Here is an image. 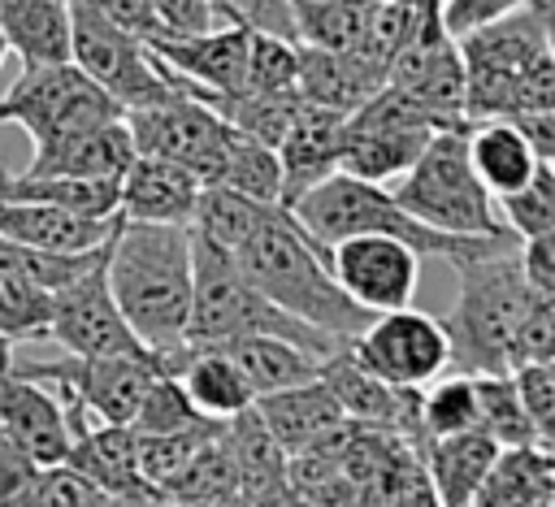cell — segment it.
Returning a JSON list of instances; mask_svg holds the SVG:
<instances>
[{
	"instance_id": "1",
	"label": "cell",
	"mask_w": 555,
	"mask_h": 507,
	"mask_svg": "<svg viewBox=\"0 0 555 507\" xmlns=\"http://www.w3.org/2000/svg\"><path fill=\"white\" fill-rule=\"evenodd\" d=\"M108 290L160 364L186 342L191 312V225L121 217L104 251Z\"/></svg>"
},
{
	"instance_id": "2",
	"label": "cell",
	"mask_w": 555,
	"mask_h": 507,
	"mask_svg": "<svg viewBox=\"0 0 555 507\" xmlns=\"http://www.w3.org/2000/svg\"><path fill=\"white\" fill-rule=\"evenodd\" d=\"M234 264L247 273L251 286H260L282 312L299 316L304 325L312 329H325L343 342H351L377 312L360 308L343 286L338 277L330 273V260H325V247L312 243L304 234V225L282 208L273 204L256 230L230 251Z\"/></svg>"
},
{
	"instance_id": "3",
	"label": "cell",
	"mask_w": 555,
	"mask_h": 507,
	"mask_svg": "<svg viewBox=\"0 0 555 507\" xmlns=\"http://www.w3.org/2000/svg\"><path fill=\"white\" fill-rule=\"evenodd\" d=\"M464 56V117H516L555 108V56L538 13L525 4L455 35Z\"/></svg>"
},
{
	"instance_id": "4",
	"label": "cell",
	"mask_w": 555,
	"mask_h": 507,
	"mask_svg": "<svg viewBox=\"0 0 555 507\" xmlns=\"http://www.w3.org/2000/svg\"><path fill=\"white\" fill-rule=\"evenodd\" d=\"M286 212L321 247H330V243H338L347 234H395L421 260L438 256L447 264H460V260H473V256H490V251H503V247L520 243L512 234H451V230H434V225L416 221L408 208H399V199L390 191H382V182H369V178H356V173H343V169H334L330 178L308 186L295 204H286Z\"/></svg>"
},
{
	"instance_id": "5",
	"label": "cell",
	"mask_w": 555,
	"mask_h": 507,
	"mask_svg": "<svg viewBox=\"0 0 555 507\" xmlns=\"http://www.w3.org/2000/svg\"><path fill=\"white\" fill-rule=\"evenodd\" d=\"M243 334H282L299 347L317 351L321 360L343 351L347 342L304 325L299 316L282 312L260 286L247 282V273L234 264V256L191 230V312H186V342L217 347Z\"/></svg>"
},
{
	"instance_id": "6",
	"label": "cell",
	"mask_w": 555,
	"mask_h": 507,
	"mask_svg": "<svg viewBox=\"0 0 555 507\" xmlns=\"http://www.w3.org/2000/svg\"><path fill=\"white\" fill-rule=\"evenodd\" d=\"M516 247L451 264L460 273V295H455V308L442 316V329L451 342V364L460 373L516 368V329L533 295L520 273Z\"/></svg>"
},
{
	"instance_id": "7",
	"label": "cell",
	"mask_w": 555,
	"mask_h": 507,
	"mask_svg": "<svg viewBox=\"0 0 555 507\" xmlns=\"http://www.w3.org/2000/svg\"><path fill=\"white\" fill-rule=\"evenodd\" d=\"M473 126V121H468ZM468 126L434 130L421 156L399 173L395 199L416 221L451 234H512L499 217L494 195L481 186L473 160H468ZM516 238V234H512Z\"/></svg>"
},
{
	"instance_id": "8",
	"label": "cell",
	"mask_w": 555,
	"mask_h": 507,
	"mask_svg": "<svg viewBox=\"0 0 555 507\" xmlns=\"http://www.w3.org/2000/svg\"><path fill=\"white\" fill-rule=\"evenodd\" d=\"M447 126L451 121H442L434 108L412 100L403 87L382 82L360 108L347 113L338 169L356 173V178H369V182H395L421 156L429 134L447 130Z\"/></svg>"
},
{
	"instance_id": "9",
	"label": "cell",
	"mask_w": 555,
	"mask_h": 507,
	"mask_svg": "<svg viewBox=\"0 0 555 507\" xmlns=\"http://www.w3.org/2000/svg\"><path fill=\"white\" fill-rule=\"evenodd\" d=\"M69 61L95 87H104L126 113L178 91L173 74L156 61V52L143 43V35L108 22L104 13H95L78 0H69Z\"/></svg>"
},
{
	"instance_id": "10",
	"label": "cell",
	"mask_w": 555,
	"mask_h": 507,
	"mask_svg": "<svg viewBox=\"0 0 555 507\" xmlns=\"http://www.w3.org/2000/svg\"><path fill=\"white\" fill-rule=\"evenodd\" d=\"M126 117V108L95 87L74 61H48V65H22L17 82L0 95V126L13 121L30 134V143L61 139L100 121Z\"/></svg>"
},
{
	"instance_id": "11",
	"label": "cell",
	"mask_w": 555,
	"mask_h": 507,
	"mask_svg": "<svg viewBox=\"0 0 555 507\" xmlns=\"http://www.w3.org/2000/svg\"><path fill=\"white\" fill-rule=\"evenodd\" d=\"M351 360L390 386H425L451 368V342L438 316L416 312L412 303L377 312L351 342Z\"/></svg>"
},
{
	"instance_id": "12",
	"label": "cell",
	"mask_w": 555,
	"mask_h": 507,
	"mask_svg": "<svg viewBox=\"0 0 555 507\" xmlns=\"http://www.w3.org/2000/svg\"><path fill=\"white\" fill-rule=\"evenodd\" d=\"M22 373L48 381L52 390L78 399L91 416L130 425L143 390L152 386L156 373H165L160 355H65V360H13Z\"/></svg>"
},
{
	"instance_id": "13",
	"label": "cell",
	"mask_w": 555,
	"mask_h": 507,
	"mask_svg": "<svg viewBox=\"0 0 555 507\" xmlns=\"http://www.w3.org/2000/svg\"><path fill=\"white\" fill-rule=\"evenodd\" d=\"M134 152H152V156H169L178 165H186L199 182H212L221 147L230 139V121H221L199 95L191 91H169L156 104L130 108L126 113Z\"/></svg>"
},
{
	"instance_id": "14",
	"label": "cell",
	"mask_w": 555,
	"mask_h": 507,
	"mask_svg": "<svg viewBox=\"0 0 555 507\" xmlns=\"http://www.w3.org/2000/svg\"><path fill=\"white\" fill-rule=\"evenodd\" d=\"M48 338H56L69 355H147L143 338L130 329V321L121 316V308L108 290L104 256L52 290Z\"/></svg>"
},
{
	"instance_id": "15",
	"label": "cell",
	"mask_w": 555,
	"mask_h": 507,
	"mask_svg": "<svg viewBox=\"0 0 555 507\" xmlns=\"http://www.w3.org/2000/svg\"><path fill=\"white\" fill-rule=\"evenodd\" d=\"M338 286L369 312L403 308L421 282V256L395 234H347L325 247Z\"/></svg>"
},
{
	"instance_id": "16",
	"label": "cell",
	"mask_w": 555,
	"mask_h": 507,
	"mask_svg": "<svg viewBox=\"0 0 555 507\" xmlns=\"http://www.w3.org/2000/svg\"><path fill=\"white\" fill-rule=\"evenodd\" d=\"M386 82L403 87L412 100H421L451 126L468 121L464 117V56H460V43L447 30L442 13H425L412 26L408 43L395 52V61L386 69Z\"/></svg>"
},
{
	"instance_id": "17",
	"label": "cell",
	"mask_w": 555,
	"mask_h": 507,
	"mask_svg": "<svg viewBox=\"0 0 555 507\" xmlns=\"http://www.w3.org/2000/svg\"><path fill=\"white\" fill-rule=\"evenodd\" d=\"M61 394V390H56ZM65 403V420H69V451L65 464H74L78 472H87L108 503H165L160 490L139 472V455H134V429L117 425V420H87L91 412L61 394Z\"/></svg>"
},
{
	"instance_id": "18",
	"label": "cell",
	"mask_w": 555,
	"mask_h": 507,
	"mask_svg": "<svg viewBox=\"0 0 555 507\" xmlns=\"http://www.w3.org/2000/svg\"><path fill=\"white\" fill-rule=\"evenodd\" d=\"M247 39V22H217L195 35H147L143 43L186 91H243Z\"/></svg>"
},
{
	"instance_id": "19",
	"label": "cell",
	"mask_w": 555,
	"mask_h": 507,
	"mask_svg": "<svg viewBox=\"0 0 555 507\" xmlns=\"http://www.w3.org/2000/svg\"><path fill=\"white\" fill-rule=\"evenodd\" d=\"M0 433L35 464H61L69 451V420L61 394L22 373L13 351L0 355Z\"/></svg>"
},
{
	"instance_id": "20",
	"label": "cell",
	"mask_w": 555,
	"mask_h": 507,
	"mask_svg": "<svg viewBox=\"0 0 555 507\" xmlns=\"http://www.w3.org/2000/svg\"><path fill=\"white\" fill-rule=\"evenodd\" d=\"M343 121L347 113L321 108V104H299L286 134L278 139V165H282V208L295 204L308 186L330 178L338 169L343 152Z\"/></svg>"
},
{
	"instance_id": "21",
	"label": "cell",
	"mask_w": 555,
	"mask_h": 507,
	"mask_svg": "<svg viewBox=\"0 0 555 507\" xmlns=\"http://www.w3.org/2000/svg\"><path fill=\"white\" fill-rule=\"evenodd\" d=\"M199 178L169 160V156H152V152H134V160L121 173V195H117V212L130 221H173V225H191L195 199H199Z\"/></svg>"
},
{
	"instance_id": "22",
	"label": "cell",
	"mask_w": 555,
	"mask_h": 507,
	"mask_svg": "<svg viewBox=\"0 0 555 507\" xmlns=\"http://www.w3.org/2000/svg\"><path fill=\"white\" fill-rule=\"evenodd\" d=\"M221 438L238 472V503H295L291 477H286V446L269 433V425L251 403L225 416Z\"/></svg>"
},
{
	"instance_id": "23",
	"label": "cell",
	"mask_w": 555,
	"mask_h": 507,
	"mask_svg": "<svg viewBox=\"0 0 555 507\" xmlns=\"http://www.w3.org/2000/svg\"><path fill=\"white\" fill-rule=\"evenodd\" d=\"M134 160V139L126 117L43 139L35 143V156L22 173H65V178H121L126 165Z\"/></svg>"
},
{
	"instance_id": "24",
	"label": "cell",
	"mask_w": 555,
	"mask_h": 507,
	"mask_svg": "<svg viewBox=\"0 0 555 507\" xmlns=\"http://www.w3.org/2000/svg\"><path fill=\"white\" fill-rule=\"evenodd\" d=\"M117 221H121V212H113V217H82V212L43 204V199L0 195V230L9 238H17V243L43 247V251H91V247H100L113 234Z\"/></svg>"
},
{
	"instance_id": "25",
	"label": "cell",
	"mask_w": 555,
	"mask_h": 507,
	"mask_svg": "<svg viewBox=\"0 0 555 507\" xmlns=\"http://www.w3.org/2000/svg\"><path fill=\"white\" fill-rule=\"evenodd\" d=\"M295 48H299V100L304 104L351 113L386 82V74L369 65L360 52H334V48H312V43H295Z\"/></svg>"
},
{
	"instance_id": "26",
	"label": "cell",
	"mask_w": 555,
	"mask_h": 507,
	"mask_svg": "<svg viewBox=\"0 0 555 507\" xmlns=\"http://www.w3.org/2000/svg\"><path fill=\"white\" fill-rule=\"evenodd\" d=\"M494 459H499V442L486 429H460V433L429 438L425 472H429L434 498L451 503V507L477 503V490H481L486 472L494 468Z\"/></svg>"
},
{
	"instance_id": "27",
	"label": "cell",
	"mask_w": 555,
	"mask_h": 507,
	"mask_svg": "<svg viewBox=\"0 0 555 507\" xmlns=\"http://www.w3.org/2000/svg\"><path fill=\"white\" fill-rule=\"evenodd\" d=\"M251 407L260 412V420L269 425V433L291 451L317 442L321 433H330L334 425H343V407L334 399V390L312 377V381H299V386H286V390H269V394H256Z\"/></svg>"
},
{
	"instance_id": "28",
	"label": "cell",
	"mask_w": 555,
	"mask_h": 507,
	"mask_svg": "<svg viewBox=\"0 0 555 507\" xmlns=\"http://www.w3.org/2000/svg\"><path fill=\"white\" fill-rule=\"evenodd\" d=\"M173 377L182 381V390L191 394V403L204 416H212V420H225V416L243 412L256 399V390L247 386L243 368L221 347H195V342H186L173 355Z\"/></svg>"
},
{
	"instance_id": "29",
	"label": "cell",
	"mask_w": 555,
	"mask_h": 507,
	"mask_svg": "<svg viewBox=\"0 0 555 507\" xmlns=\"http://www.w3.org/2000/svg\"><path fill=\"white\" fill-rule=\"evenodd\" d=\"M217 347L243 368V377L256 394L286 390V386L321 377V355L299 347L295 338H282V334H243V338H230V342H217Z\"/></svg>"
},
{
	"instance_id": "30",
	"label": "cell",
	"mask_w": 555,
	"mask_h": 507,
	"mask_svg": "<svg viewBox=\"0 0 555 507\" xmlns=\"http://www.w3.org/2000/svg\"><path fill=\"white\" fill-rule=\"evenodd\" d=\"M468 160H473L481 186L499 199V195L529 182L538 152L529 147L525 130L512 117H486V121L468 126Z\"/></svg>"
},
{
	"instance_id": "31",
	"label": "cell",
	"mask_w": 555,
	"mask_h": 507,
	"mask_svg": "<svg viewBox=\"0 0 555 507\" xmlns=\"http://www.w3.org/2000/svg\"><path fill=\"white\" fill-rule=\"evenodd\" d=\"M0 30L22 65L69 61V0H4Z\"/></svg>"
},
{
	"instance_id": "32",
	"label": "cell",
	"mask_w": 555,
	"mask_h": 507,
	"mask_svg": "<svg viewBox=\"0 0 555 507\" xmlns=\"http://www.w3.org/2000/svg\"><path fill=\"white\" fill-rule=\"evenodd\" d=\"M477 503H555V451H542V442L499 446V459L486 472Z\"/></svg>"
},
{
	"instance_id": "33",
	"label": "cell",
	"mask_w": 555,
	"mask_h": 507,
	"mask_svg": "<svg viewBox=\"0 0 555 507\" xmlns=\"http://www.w3.org/2000/svg\"><path fill=\"white\" fill-rule=\"evenodd\" d=\"M291 4V39L334 52H360L377 0H286Z\"/></svg>"
},
{
	"instance_id": "34",
	"label": "cell",
	"mask_w": 555,
	"mask_h": 507,
	"mask_svg": "<svg viewBox=\"0 0 555 507\" xmlns=\"http://www.w3.org/2000/svg\"><path fill=\"white\" fill-rule=\"evenodd\" d=\"M212 182L221 186H234L260 204H282V165H278V152L243 130L230 126V139L221 147V160H217V173Z\"/></svg>"
},
{
	"instance_id": "35",
	"label": "cell",
	"mask_w": 555,
	"mask_h": 507,
	"mask_svg": "<svg viewBox=\"0 0 555 507\" xmlns=\"http://www.w3.org/2000/svg\"><path fill=\"white\" fill-rule=\"evenodd\" d=\"M165 503H238V472L221 429L204 438L199 451L182 464V472L165 485Z\"/></svg>"
},
{
	"instance_id": "36",
	"label": "cell",
	"mask_w": 555,
	"mask_h": 507,
	"mask_svg": "<svg viewBox=\"0 0 555 507\" xmlns=\"http://www.w3.org/2000/svg\"><path fill=\"white\" fill-rule=\"evenodd\" d=\"M273 204H260L234 186H221V182H204L199 186V199H195V212H191V230L225 251H234L251 230L256 221L269 212Z\"/></svg>"
},
{
	"instance_id": "37",
	"label": "cell",
	"mask_w": 555,
	"mask_h": 507,
	"mask_svg": "<svg viewBox=\"0 0 555 507\" xmlns=\"http://www.w3.org/2000/svg\"><path fill=\"white\" fill-rule=\"evenodd\" d=\"M477 381V429H486L499 446L538 442V425L520 399L516 373H473Z\"/></svg>"
},
{
	"instance_id": "38",
	"label": "cell",
	"mask_w": 555,
	"mask_h": 507,
	"mask_svg": "<svg viewBox=\"0 0 555 507\" xmlns=\"http://www.w3.org/2000/svg\"><path fill=\"white\" fill-rule=\"evenodd\" d=\"M104 247H108V238L91 251H43V247L17 243L0 230V273H13V277H26V282H39V286L56 290L69 277H78L82 269H91L104 256Z\"/></svg>"
},
{
	"instance_id": "39",
	"label": "cell",
	"mask_w": 555,
	"mask_h": 507,
	"mask_svg": "<svg viewBox=\"0 0 555 507\" xmlns=\"http://www.w3.org/2000/svg\"><path fill=\"white\" fill-rule=\"evenodd\" d=\"M243 87L264 91V95H299V48H295V39L251 26Z\"/></svg>"
},
{
	"instance_id": "40",
	"label": "cell",
	"mask_w": 555,
	"mask_h": 507,
	"mask_svg": "<svg viewBox=\"0 0 555 507\" xmlns=\"http://www.w3.org/2000/svg\"><path fill=\"white\" fill-rule=\"evenodd\" d=\"M199 425H212V416H204L191 403V394L182 390L173 373H156L130 416L134 433H178V429H199Z\"/></svg>"
},
{
	"instance_id": "41",
	"label": "cell",
	"mask_w": 555,
	"mask_h": 507,
	"mask_svg": "<svg viewBox=\"0 0 555 507\" xmlns=\"http://www.w3.org/2000/svg\"><path fill=\"white\" fill-rule=\"evenodd\" d=\"M421 425L425 438H442V433H460V429H477V381L473 373H451L421 394Z\"/></svg>"
},
{
	"instance_id": "42",
	"label": "cell",
	"mask_w": 555,
	"mask_h": 507,
	"mask_svg": "<svg viewBox=\"0 0 555 507\" xmlns=\"http://www.w3.org/2000/svg\"><path fill=\"white\" fill-rule=\"evenodd\" d=\"M499 217L507 221V230L516 238H529V234H542V230H555V169L546 160L533 165L529 182L499 195Z\"/></svg>"
},
{
	"instance_id": "43",
	"label": "cell",
	"mask_w": 555,
	"mask_h": 507,
	"mask_svg": "<svg viewBox=\"0 0 555 507\" xmlns=\"http://www.w3.org/2000/svg\"><path fill=\"white\" fill-rule=\"evenodd\" d=\"M48 312H52L48 286L0 273V338H9V342L48 338Z\"/></svg>"
},
{
	"instance_id": "44",
	"label": "cell",
	"mask_w": 555,
	"mask_h": 507,
	"mask_svg": "<svg viewBox=\"0 0 555 507\" xmlns=\"http://www.w3.org/2000/svg\"><path fill=\"white\" fill-rule=\"evenodd\" d=\"M217 429H221V420L199 425V429H178V433H134L139 472L160 490V498H165V485L182 472V464L199 451V442H204V438H212Z\"/></svg>"
},
{
	"instance_id": "45",
	"label": "cell",
	"mask_w": 555,
	"mask_h": 507,
	"mask_svg": "<svg viewBox=\"0 0 555 507\" xmlns=\"http://www.w3.org/2000/svg\"><path fill=\"white\" fill-rule=\"evenodd\" d=\"M26 503H61V507H87V503H108V494L78 472L74 464H39L26 490Z\"/></svg>"
},
{
	"instance_id": "46",
	"label": "cell",
	"mask_w": 555,
	"mask_h": 507,
	"mask_svg": "<svg viewBox=\"0 0 555 507\" xmlns=\"http://www.w3.org/2000/svg\"><path fill=\"white\" fill-rule=\"evenodd\" d=\"M555 360V295H529L516 329V368Z\"/></svg>"
},
{
	"instance_id": "47",
	"label": "cell",
	"mask_w": 555,
	"mask_h": 507,
	"mask_svg": "<svg viewBox=\"0 0 555 507\" xmlns=\"http://www.w3.org/2000/svg\"><path fill=\"white\" fill-rule=\"evenodd\" d=\"M147 4L156 17L152 35H195V30H208L217 22H230L212 0H147Z\"/></svg>"
},
{
	"instance_id": "48",
	"label": "cell",
	"mask_w": 555,
	"mask_h": 507,
	"mask_svg": "<svg viewBox=\"0 0 555 507\" xmlns=\"http://www.w3.org/2000/svg\"><path fill=\"white\" fill-rule=\"evenodd\" d=\"M520 273L533 295H555V230L520 238Z\"/></svg>"
},
{
	"instance_id": "49",
	"label": "cell",
	"mask_w": 555,
	"mask_h": 507,
	"mask_svg": "<svg viewBox=\"0 0 555 507\" xmlns=\"http://www.w3.org/2000/svg\"><path fill=\"white\" fill-rule=\"evenodd\" d=\"M516 4H525V0H442V22L451 35H464L468 26H481Z\"/></svg>"
},
{
	"instance_id": "50",
	"label": "cell",
	"mask_w": 555,
	"mask_h": 507,
	"mask_svg": "<svg viewBox=\"0 0 555 507\" xmlns=\"http://www.w3.org/2000/svg\"><path fill=\"white\" fill-rule=\"evenodd\" d=\"M78 4L104 13L108 22H117V26L134 30V35H143V39L156 30V17H152V4H147V0H78Z\"/></svg>"
},
{
	"instance_id": "51",
	"label": "cell",
	"mask_w": 555,
	"mask_h": 507,
	"mask_svg": "<svg viewBox=\"0 0 555 507\" xmlns=\"http://www.w3.org/2000/svg\"><path fill=\"white\" fill-rule=\"evenodd\" d=\"M230 4H234V22L291 35V4L286 0H230Z\"/></svg>"
},
{
	"instance_id": "52",
	"label": "cell",
	"mask_w": 555,
	"mask_h": 507,
	"mask_svg": "<svg viewBox=\"0 0 555 507\" xmlns=\"http://www.w3.org/2000/svg\"><path fill=\"white\" fill-rule=\"evenodd\" d=\"M512 121L525 130V139H529V147L538 152V160H555V108L516 113Z\"/></svg>"
},
{
	"instance_id": "53",
	"label": "cell",
	"mask_w": 555,
	"mask_h": 507,
	"mask_svg": "<svg viewBox=\"0 0 555 507\" xmlns=\"http://www.w3.org/2000/svg\"><path fill=\"white\" fill-rule=\"evenodd\" d=\"M529 9L538 13L542 35H546V48H551V56H555V0H529Z\"/></svg>"
},
{
	"instance_id": "54",
	"label": "cell",
	"mask_w": 555,
	"mask_h": 507,
	"mask_svg": "<svg viewBox=\"0 0 555 507\" xmlns=\"http://www.w3.org/2000/svg\"><path fill=\"white\" fill-rule=\"evenodd\" d=\"M212 4H217V9H221V13L230 17V22H234V4H230V0H212Z\"/></svg>"
},
{
	"instance_id": "55",
	"label": "cell",
	"mask_w": 555,
	"mask_h": 507,
	"mask_svg": "<svg viewBox=\"0 0 555 507\" xmlns=\"http://www.w3.org/2000/svg\"><path fill=\"white\" fill-rule=\"evenodd\" d=\"M4 56H9V43H4V30H0V69H4Z\"/></svg>"
},
{
	"instance_id": "56",
	"label": "cell",
	"mask_w": 555,
	"mask_h": 507,
	"mask_svg": "<svg viewBox=\"0 0 555 507\" xmlns=\"http://www.w3.org/2000/svg\"><path fill=\"white\" fill-rule=\"evenodd\" d=\"M4 351H9V338H0V355H4Z\"/></svg>"
},
{
	"instance_id": "57",
	"label": "cell",
	"mask_w": 555,
	"mask_h": 507,
	"mask_svg": "<svg viewBox=\"0 0 555 507\" xmlns=\"http://www.w3.org/2000/svg\"><path fill=\"white\" fill-rule=\"evenodd\" d=\"M546 165H551V169H555V160H546Z\"/></svg>"
},
{
	"instance_id": "58",
	"label": "cell",
	"mask_w": 555,
	"mask_h": 507,
	"mask_svg": "<svg viewBox=\"0 0 555 507\" xmlns=\"http://www.w3.org/2000/svg\"><path fill=\"white\" fill-rule=\"evenodd\" d=\"M0 4H4V0H0Z\"/></svg>"
}]
</instances>
